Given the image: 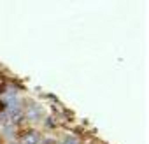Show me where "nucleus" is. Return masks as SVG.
Returning a JSON list of instances; mask_svg holds the SVG:
<instances>
[{"label":"nucleus","mask_w":149,"mask_h":144,"mask_svg":"<svg viewBox=\"0 0 149 144\" xmlns=\"http://www.w3.org/2000/svg\"><path fill=\"white\" fill-rule=\"evenodd\" d=\"M0 132H2L9 141H13L14 135H16V125H13V123L7 120L6 114H0Z\"/></svg>","instance_id":"obj_1"},{"label":"nucleus","mask_w":149,"mask_h":144,"mask_svg":"<svg viewBox=\"0 0 149 144\" xmlns=\"http://www.w3.org/2000/svg\"><path fill=\"white\" fill-rule=\"evenodd\" d=\"M6 116H7V120H9L13 125L19 123V121L23 120V109H21V106H18V104L9 106L7 111H6Z\"/></svg>","instance_id":"obj_2"},{"label":"nucleus","mask_w":149,"mask_h":144,"mask_svg":"<svg viewBox=\"0 0 149 144\" xmlns=\"http://www.w3.org/2000/svg\"><path fill=\"white\" fill-rule=\"evenodd\" d=\"M23 118L28 120V121H39L42 118V109L37 106V104H30L26 107V111L23 113Z\"/></svg>","instance_id":"obj_3"},{"label":"nucleus","mask_w":149,"mask_h":144,"mask_svg":"<svg viewBox=\"0 0 149 144\" xmlns=\"http://www.w3.org/2000/svg\"><path fill=\"white\" fill-rule=\"evenodd\" d=\"M0 100H2V102L9 107V106L18 104V95H16V92H14L13 88H9V90H6L2 95H0Z\"/></svg>","instance_id":"obj_4"},{"label":"nucleus","mask_w":149,"mask_h":144,"mask_svg":"<svg viewBox=\"0 0 149 144\" xmlns=\"http://www.w3.org/2000/svg\"><path fill=\"white\" fill-rule=\"evenodd\" d=\"M39 141H40V137L37 132H28L21 137V141H18V144H39Z\"/></svg>","instance_id":"obj_5"},{"label":"nucleus","mask_w":149,"mask_h":144,"mask_svg":"<svg viewBox=\"0 0 149 144\" xmlns=\"http://www.w3.org/2000/svg\"><path fill=\"white\" fill-rule=\"evenodd\" d=\"M60 144H79V139H77L76 135H65V137L60 141Z\"/></svg>","instance_id":"obj_6"},{"label":"nucleus","mask_w":149,"mask_h":144,"mask_svg":"<svg viewBox=\"0 0 149 144\" xmlns=\"http://www.w3.org/2000/svg\"><path fill=\"white\" fill-rule=\"evenodd\" d=\"M7 144H18V141H14V139H13V141H9Z\"/></svg>","instance_id":"obj_7"}]
</instances>
